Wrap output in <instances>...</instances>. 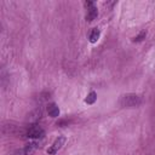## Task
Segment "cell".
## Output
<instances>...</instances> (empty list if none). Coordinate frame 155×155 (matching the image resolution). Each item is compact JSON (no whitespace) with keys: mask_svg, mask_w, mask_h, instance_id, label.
Listing matches in <instances>:
<instances>
[{"mask_svg":"<svg viewBox=\"0 0 155 155\" xmlns=\"http://www.w3.org/2000/svg\"><path fill=\"white\" fill-rule=\"evenodd\" d=\"M98 38H99V29L95 28L93 31L91 32V34H90V41H91L92 44H95L96 41L98 40Z\"/></svg>","mask_w":155,"mask_h":155,"instance_id":"6","label":"cell"},{"mask_svg":"<svg viewBox=\"0 0 155 155\" xmlns=\"http://www.w3.org/2000/svg\"><path fill=\"white\" fill-rule=\"evenodd\" d=\"M64 143H65V138H64V137H58L56 141L54 142V144L47 149V153H49L50 155H54V154L58 153V150H60L62 147L64 145Z\"/></svg>","mask_w":155,"mask_h":155,"instance_id":"3","label":"cell"},{"mask_svg":"<svg viewBox=\"0 0 155 155\" xmlns=\"http://www.w3.org/2000/svg\"><path fill=\"white\" fill-rule=\"evenodd\" d=\"M145 35H147V32L145 31H143V32H141L139 33L136 38L133 39V41H136V42H139V41H142L143 39H145Z\"/></svg>","mask_w":155,"mask_h":155,"instance_id":"9","label":"cell"},{"mask_svg":"<svg viewBox=\"0 0 155 155\" xmlns=\"http://www.w3.org/2000/svg\"><path fill=\"white\" fill-rule=\"evenodd\" d=\"M96 99H97V93H96V92H90L87 95L85 102L87 103V104H93V103L96 102Z\"/></svg>","mask_w":155,"mask_h":155,"instance_id":"7","label":"cell"},{"mask_svg":"<svg viewBox=\"0 0 155 155\" xmlns=\"http://www.w3.org/2000/svg\"><path fill=\"white\" fill-rule=\"evenodd\" d=\"M85 6H86V10H87V13H86V19L88 22H92L96 17H97V9H96V6L92 1H86L85 3Z\"/></svg>","mask_w":155,"mask_h":155,"instance_id":"2","label":"cell"},{"mask_svg":"<svg viewBox=\"0 0 155 155\" xmlns=\"http://www.w3.org/2000/svg\"><path fill=\"white\" fill-rule=\"evenodd\" d=\"M47 113L50 116L52 117H57L58 115H60V108H58L55 103H52V104H49L47 107Z\"/></svg>","mask_w":155,"mask_h":155,"instance_id":"5","label":"cell"},{"mask_svg":"<svg viewBox=\"0 0 155 155\" xmlns=\"http://www.w3.org/2000/svg\"><path fill=\"white\" fill-rule=\"evenodd\" d=\"M119 103L124 108H136L143 103V98L141 96L135 95V93H127V95L121 96Z\"/></svg>","mask_w":155,"mask_h":155,"instance_id":"1","label":"cell"},{"mask_svg":"<svg viewBox=\"0 0 155 155\" xmlns=\"http://www.w3.org/2000/svg\"><path fill=\"white\" fill-rule=\"evenodd\" d=\"M15 155H26V153H24V150H17L15 153Z\"/></svg>","mask_w":155,"mask_h":155,"instance_id":"10","label":"cell"},{"mask_svg":"<svg viewBox=\"0 0 155 155\" xmlns=\"http://www.w3.org/2000/svg\"><path fill=\"white\" fill-rule=\"evenodd\" d=\"M35 148H36V145H35L34 143L28 144V145L26 147V149H24V153H26V155H32V154L34 153Z\"/></svg>","mask_w":155,"mask_h":155,"instance_id":"8","label":"cell"},{"mask_svg":"<svg viewBox=\"0 0 155 155\" xmlns=\"http://www.w3.org/2000/svg\"><path fill=\"white\" fill-rule=\"evenodd\" d=\"M27 136L29 138H41L44 136V130L40 126H32L27 131Z\"/></svg>","mask_w":155,"mask_h":155,"instance_id":"4","label":"cell"}]
</instances>
